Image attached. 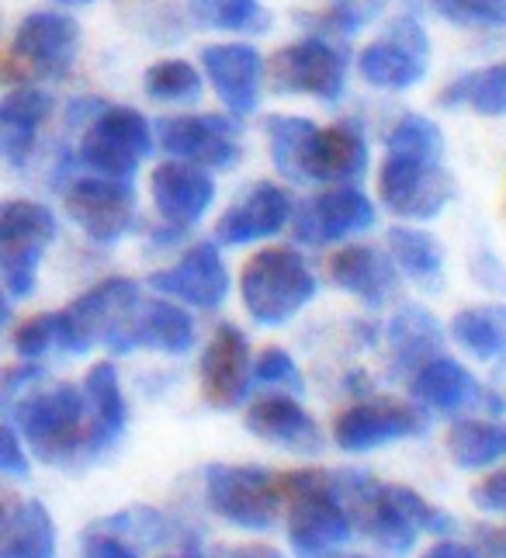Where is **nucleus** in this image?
Listing matches in <instances>:
<instances>
[{
  "mask_svg": "<svg viewBox=\"0 0 506 558\" xmlns=\"http://www.w3.org/2000/svg\"><path fill=\"white\" fill-rule=\"evenodd\" d=\"M81 389L87 399V458H97L119 445L129 427V402L115 361H97Z\"/></svg>",
  "mask_w": 506,
  "mask_h": 558,
  "instance_id": "27",
  "label": "nucleus"
},
{
  "mask_svg": "<svg viewBox=\"0 0 506 558\" xmlns=\"http://www.w3.org/2000/svg\"><path fill=\"white\" fill-rule=\"evenodd\" d=\"M426 430V413L417 402H402V399H385L372 396L361 399L354 407H347L334 416V445L350 454H368L378 451L385 445H396L406 437H420Z\"/></svg>",
  "mask_w": 506,
  "mask_h": 558,
  "instance_id": "12",
  "label": "nucleus"
},
{
  "mask_svg": "<svg viewBox=\"0 0 506 558\" xmlns=\"http://www.w3.org/2000/svg\"><path fill=\"white\" fill-rule=\"evenodd\" d=\"M320 281L291 246H264L240 271V302L257 326H285L316 299Z\"/></svg>",
  "mask_w": 506,
  "mask_h": 558,
  "instance_id": "4",
  "label": "nucleus"
},
{
  "mask_svg": "<svg viewBox=\"0 0 506 558\" xmlns=\"http://www.w3.org/2000/svg\"><path fill=\"white\" fill-rule=\"evenodd\" d=\"M188 17L208 32H267L270 25L261 0H188Z\"/></svg>",
  "mask_w": 506,
  "mask_h": 558,
  "instance_id": "37",
  "label": "nucleus"
},
{
  "mask_svg": "<svg viewBox=\"0 0 506 558\" xmlns=\"http://www.w3.org/2000/svg\"><path fill=\"white\" fill-rule=\"evenodd\" d=\"M472 504L485 513H506V469H496L472 486Z\"/></svg>",
  "mask_w": 506,
  "mask_h": 558,
  "instance_id": "47",
  "label": "nucleus"
},
{
  "mask_svg": "<svg viewBox=\"0 0 506 558\" xmlns=\"http://www.w3.org/2000/svg\"><path fill=\"white\" fill-rule=\"evenodd\" d=\"M475 275H479V284L485 288H496V292H506V271H503V264L493 257V254H482L475 257Z\"/></svg>",
  "mask_w": 506,
  "mask_h": 558,
  "instance_id": "48",
  "label": "nucleus"
},
{
  "mask_svg": "<svg viewBox=\"0 0 506 558\" xmlns=\"http://www.w3.org/2000/svg\"><path fill=\"white\" fill-rule=\"evenodd\" d=\"M264 129H267L270 160H275L278 174L302 184V157H305V146L316 136L320 125L309 119H299V114H270Z\"/></svg>",
  "mask_w": 506,
  "mask_h": 558,
  "instance_id": "36",
  "label": "nucleus"
},
{
  "mask_svg": "<svg viewBox=\"0 0 506 558\" xmlns=\"http://www.w3.org/2000/svg\"><path fill=\"white\" fill-rule=\"evenodd\" d=\"M25 448L46 465L73 469L87 461V399L81 385L28 392L11 410Z\"/></svg>",
  "mask_w": 506,
  "mask_h": 558,
  "instance_id": "3",
  "label": "nucleus"
},
{
  "mask_svg": "<svg viewBox=\"0 0 506 558\" xmlns=\"http://www.w3.org/2000/svg\"><path fill=\"white\" fill-rule=\"evenodd\" d=\"M149 195L167 226L191 229L205 219V211L212 208V202H216V181H212L208 170L194 167V163L167 160L153 170Z\"/></svg>",
  "mask_w": 506,
  "mask_h": 558,
  "instance_id": "23",
  "label": "nucleus"
},
{
  "mask_svg": "<svg viewBox=\"0 0 506 558\" xmlns=\"http://www.w3.org/2000/svg\"><path fill=\"white\" fill-rule=\"evenodd\" d=\"M291 195L281 184L257 181L243 191V198L237 205H229L219 222H216V240L226 246H246L278 236L281 229L291 222Z\"/></svg>",
  "mask_w": 506,
  "mask_h": 558,
  "instance_id": "22",
  "label": "nucleus"
},
{
  "mask_svg": "<svg viewBox=\"0 0 506 558\" xmlns=\"http://www.w3.org/2000/svg\"><path fill=\"white\" fill-rule=\"evenodd\" d=\"M60 537H56L52 513L38 499H14L11 524L0 537V558H56Z\"/></svg>",
  "mask_w": 506,
  "mask_h": 558,
  "instance_id": "31",
  "label": "nucleus"
},
{
  "mask_svg": "<svg viewBox=\"0 0 506 558\" xmlns=\"http://www.w3.org/2000/svg\"><path fill=\"white\" fill-rule=\"evenodd\" d=\"M378 211L372 198L358 191L354 184H334L302 202L291 211V236L302 246H329V243H344L358 233H368L375 226Z\"/></svg>",
  "mask_w": 506,
  "mask_h": 558,
  "instance_id": "13",
  "label": "nucleus"
},
{
  "mask_svg": "<svg viewBox=\"0 0 506 558\" xmlns=\"http://www.w3.org/2000/svg\"><path fill=\"white\" fill-rule=\"evenodd\" d=\"M447 458L465 472H482L506 454V427L485 416H461L444 437Z\"/></svg>",
  "mask_w": 506,
  "mask_h": 558,
  "instance_id": "32",
  "label": "nucleus"
},
{
  "mask_svg": "<svg viewBox=\"0 0 506 558\" xmlns=\"http://www.w3.org/2000/svg\"><path fill=\"white\" fill-rule=\"evenodd\" d=\"M67 216L84 229L87 240L111 246L135 226V191L129 181L81 178L63 195Z\"/></svg>",
  "mask_w": 506,
  "mask_h": 558,
  "instance_id": "19",
  "label": "nucleus"
},
{
  "mask_svg": "<svg viewBox=\"0 0 506 558\" xmlns=\"http://www.w3.org/2000/svg\"><path fill=\"white\" fill-rule=\"evenodd\" d=\"M202 399L212 410H237L253 396V351L240 326L222 323L198 361Z\"/></svg>",
  "mask_w": 506,
  "mask_h": 558,
  "instance_id": "17",
  "label": "nucleus"
},
{
  "mask_svg": "<svg viewBox=\"0 0 506 558\" xmlns=\"http://www.w3.org/2000/svg\"><path fill=\"white\" fill-rule=\"evenodd\" d=\"M431 66V38L417 17H396L378 43L364 46L358 56V73L378 90H410Z\"/></svg>",
  "mask_w": 506,
  "mask_h": 558,
  "instance_id": "14",
  "label": "nucleus"
},
{
  "mask_svg": "<svg viewBox=\"0 0 506 558\" xmlns=\"http://www.w3.org/2000/svg\"><path fill=\"white\" fill-rule=\"evenodd\" d=\"M368 170V140L358 122L316 129L302 157V184H354Z\"/></svg>",
  "mask_w": 506,
  "mask_h": 558,
  "instance_id": "25",
  "label": "nucleus"
},
{
  "mask_svg": "<svg viewBox=\"0 0 506 558\" xmlns=\"http://www.w3.org/2000/svg\"><path fill=\"white\" fill-rule=\"evenodd\" d=\"M8 323H11V302H8L4 292H0V330H4Z\"/></svg>",
  "mask_w": 506,
  "mask_h": 558,
  "instance_id": "54",
  "label": "nucleus"
},
{
  "mask_svg": "<svg viewBox=\"0 0 506 558\" xmlns=\"http://www.w3.org/2000/svg\"><path fill=\"white\" fill-rule=\"evenodd\" d=\"M157 140L173 160L202 170H232L240 160V125L232 114H173L157 125Z\"/></svg>",
  "mask_w": 506,
  "mask_h": 558,
  "instance_id": "16",
  "label": "nucleus"
},
{
  "mask_svg": "<svg viewBox=\"0 0 506 558\" xmlns=\"http://www.w3.org/2000/svg\"><path fill=\"white\" fill-rule=\"evenodd\" d=\"M160 558H212V555H205V551L198 548V542H188V545H181L178 551L160 555Z\"/></svg>",
  "mask_w": 506,
  "mask_h": 558,
  "instance_id": "52",
  "label": "nucleus"
},
{
  "mask_svg": "<svg viewBox=\"0 0 506 558\" xmlns=\"http://www.w3.org/2000/svg\"><path fill=\"white\" fill-rule=\"evenodd\" d=\"M479 558H506V531H496V527H482L475 534V545Z\"/></svg>",
  "mask_w": 506,
  "mask_h": 558,
  "instance_id": "49",
  "label": "nucleus"
},
{
  "mask_svg": "<svg viewBox=\"0 0 506 558\" xmlns=\"http://www.w3.org/2000/svg\"><path fill=\"white\" fill-rule=\"evenodd\" d=\"M135 305H140V284L132 278L115 275L97 281L63 313H56V348L63 354H87L97 343H108L135 313Z\"/></svg>",
  "mask_w": 506,
  "mask_h": 558,
  "instance_id": "5",
  "label": "nucleus"
},
{
  "mask_svg": "<svg viewBox=\"0 0 506 558\" xmlns=\"http://www.w3.org/2000/svg\"><path fill=\"white\" fill-rule=\"evenodd\" d=\"M202 70L208 76L212 90L222 101L226 114L246 119L261 105V81L264 60L261 52L246 43H219L202 49Z\"/></svg>",
  "mask_w": 506,
  "mask_h": 558,
  "instance_id": "21",
  "label": "nucleus"
},
{
  "mask_svg": "<svg viewBox=\"0 0 506 558\" xmlns=\"http://www.w3.org/2000/svg\"><path fill=\"white\" fill-rule=\"evenodd\" d=\"M52 114V98L35 84L14 87L0 101V132H4V149L14 163H25L28 149L35 143V132Z\"/></svg>",
  "mask_w": 506,
  "mask_h": 558,
  "instance_id": "29",
  "label": "nucleus"
},
{
  "mask_svg": "<svg viewBox=\"0 0 506 558\" xmlns=\"http://www.w3.org/2000/svg\"><path fill=\"white\" fill-rule=\"evenodd\" d=\"M285 531L296 558H337L354 524L329 469H291L278 475Z\"/></svg>",
  "mask_w": 506,
  "mask_h": 558,
  "instance_id": "2",
  "label": "nucleus"
},
{
  "mask_svg": "<svg viewBox=\"0 0 506 558\" xmlns=\"http://www.w3.org/2000/svg\"><path fill=\"white\" fill-rule=\"evenodd\" d=\"M11 513H14V496H0V537H4L11 524Z\"/></svg>",
  "mask_w": 506,
  "mask_h": 558,
  "instance_id": "53",
  "label": "nucleus"
},
{
  "mask_svg": "<svg viewBox=\"0 0 506 558\" xmlns=\"http://www.w3.org/2000/svg\"><path fill=\"white\" fill-rule=\"evenodd\" d=\"M205 496L226 524L264 534L281 517V486L278 475L264 465H208Z\"/></svg>",
  "mask_w": 506,
  "mask_h": 558,
  "instance_id": "6",
  "label": "nucleus"
},
{
  "mask_svg": "<svg viewBox=\"0 0 506 558\" xmlns=\"http://www.w3.org/2000/svg\"><path fill=\"white\" fill-rule=\"evenodd\" d=\"M43 375L46 372L38 361H17V364H11V368L0 372V410L11 413L17 402L32 392V385L43 381Z\"/></svg>",
  "mask_w": 506,
  "mask_h": 558,
  "instance_id": "44",
  "label": "nucleus"
},
{
  "mask_svg": "<svg viewBox=\"0 0 506 558\" xmlns=\"http://www.w3.org/2000/svg\"><path fill=\"white\" fill-rule=\"evenodd\" d=\"M143 87L160 105H194L202 98L205 81L188 60H160L146 70Z\"/></svg>",
  "mask_w": 506,
  "mask_h": 558,
  "instance_id": "38",
  "label": "nucleus"
},
{
  "mask_svg": "<svg viewBox=\"0 0 506 558\" xmlns=\"http://www.w3.org/2000/svg\"><path fill=\"white\" fill-rule=\"evenodd\" d=\"M56 240V216L43 202L14 198L0 205V278L11 299L35 292L38 264Z\"/></svg>",
  "mask_w": 506,
  "mask_h": 558,
  "instance_id": "7",
  "label": "nucleus"
},
{
  "mask_svg": "<svg viewBox=\"0 0 506 558\" xmlns=\"http://www.w3.org/2000/svg\"><path fill=\"white\" fill-rule=\"evenodd\" d=\"M441 326L431 313L420 310V305H402L388 323V348H393L396 361L393 368L410 378L413 368H420L426 357L441 354Z\"/></svg>",
  "mask_w": 506,
  "mask_h": 558,
  "instance_id": "30",
  "label": "nucleus"
},
{
  "mask_svg": "<svg viewBox=\"0 0 506 558\" xmlns=\"http://www.w3.org/2000/svg\"><path fill=\"white\" fill-rule=\"evenodd\" d=\"M420 558H479V551L465 542H455V537H441V542L426 548Z\"/></svg>",
  "mask_w": 506,
  "mask_h": 558,
  "instance_id": "50",
  "label": "nucleus"
},
{
  "mask_svg": "<svg viewBox=\"0 0 506 558\" xmlns=\"http://www.w3.org/2000/svg\"><path fill=\"white\" fill-rule=\"evenodd\" d=\"M0 475H11V478H25L28 475L25 440L14 427H8V423H0Z\"/></svg>",
  "mask_w": 506,
  "mask_h": 558,
  "instance_id": "45",
  "label": "nucleus"
},
{
  "mask_svg": "<svg viewBox=\"0 0 506 558\" xmlns=\"http://www.w3.org/2000/svg\"><path fill=\"white\" fill-rule=\"evenodd\" d=\"M382 8H385V0H334V4L316 11V14H299V22L313 28L320 38L354 35L368 22H375V17L382 14Z\"/></svg>",
  "mask_w": 506,
  "mask_h": 558,
  "instance_id": "40",
  "label": "nucleus"
},
{
  "mask_svg": "<svg viewBox=\"0 0 506 558\" xmlns=\"http://www.w3.org/2000/svg\"><path fill=\"white\" fill-rule=\"evenodd\" d=\"M60 4H94V0H60Z\"/></svg>",
  "mask_w": 506,
  "mask_h": 558,
  "instance_id": "55",
  "label": "nucleus"
},
{
  "mask_svg": "<svg viewBox=\"0 0 506 558\" xmlns=\"http://www.w3.org/2000/svg\"><path fill=\"white\" fill-rule=\"evenodd\" d=\"M222 558H288V555H281L275 545H237V548H229Z\"/></svg>",
  "mask_w": 506,
  "mask_h": 558,
  "instance_id": "51",
  "label": "nucleus"
},
{
  "mask_svg": "<svg viewBox=\"0 0 506 558\" xmlns=\"http://www.w3.org/2000/svg\"><path fill=\"white\" fill-rule=\"evenodd\" d=\"M437 105L447 111L472 108L475 114H485V119H503L506 114V63H493L485 70L458 76V81H451L437 94Z\"/></svg>",
  "mask_w": 506,
  "mask_h": 558,
  "instance_id": "35",
  "label": "nucleus"
},
{
  "mask_svg": "<svg viewBox=\"0 0 506 558\" xmlns=\"http://www.w3.org/2000/svg\"><path fill=\"white\" fill-rule=\"evenodd\" d=\"M337 558H375V555H337Z\"/></svg>",
  "mask_w": 506,
  "mask_h": 558,
  "instance_id": "56",
  "label": "nucleus"
},
{
  "mask_svg": "<svg viewBox=\"0 0 506 558\" xmlns=\"http://www.w3.org/2000/svg\"><path fill=\"white\" fill-rule=\"evenodd\" d=\"M198 340V326H194L191 313L181 302L157 299V302H140L135 313L125 319V326L108 340L111 354H132L140 348L160 351V354H188Z\"/></svg>",
  "mask_w": 506,
  "mask_h": 558,
  "instance_id": "20",
  "label": "nucleus"
},
{
  "mask_svg": "<svg viewBox=\"0 0 506 558\" xmlns=\"http://www.w3.org/2000/svg\"><path fill=\"white\" fill-rule=\"evenodd\" d=\"M81 49V25L60 11L28 14L11 46V73L17 81H60Z\"/></svg>",
  "mask_w": 506,
  "mask_h": 558,
  "instance_id": "11",
  "label": "nucleus"
},
{
  "mask_svg": "<svg viewBox=\"0 0 506 558\" xmlns=\"http://www.w3.org/2000/svg\"><path fill=\"white\" fill-rule=\"evenodd\" d=\"M246 430L253 437L267 440V445L296 451V454H320L323 430L320 423L309 416V410L291 392H267L253 399L246 407Z\"/></svg>",
  "mask_w": 506,
  "mask_h": 558,
  "instance_id": "24",
  "label": "nucleus"
},
{
  "mask_svg": "<svg viewBox=\"0 0 506 558\" xmlns=\"http://www.w3.org/2000/svg\"><path fill=\"white\" fill-rule=\"evenodd\" d=\"M149 153H153V129L143 119V111L115 105V108H101L91 119L76 157L97 178L132 181V174L140 170V163Z\"/></svg>",
  "mask_w": 506,
  "mask_h": 558,
  "instance_id": "8",
  "label": "nucleus"
},
{
  "mask_svg": "<svg viewBox=\"0 0 506 558\" xmlns=\"http://www.w3.org/2000/svg\"><path fill=\"white\" fill-rule=\"evenodd\" d=\"M326 275L334 278V284L344 288L347 295L361 299L364 305H372V310H382V305L396 295V284H399V271L393 257L368 243H344L340 250H334L326 260Z\"/></svg>",
  "mask_w": 506,
  "mask_h": 558,
  "instance_id": "26",
  "label": "nucleus"
},
{
  "mask_svg": "<svg viewBox=\"0 0 506 558\" xmlns=\"http://www.w3.org/2000/svg\"><path fill=\"white\" fill-rule=\"evenodd\" d=\"M267 73L278 94H305L326 105H337L347 94V56L320 35L278 49Z\"/></svg>",
  "mask_w": 506,
  "mask_h": 558,
  "instance_id": "10",
  "label": "nucleus"
},
{
  "mask_svg": "<svg viewBox=\"0 0 506 558\" xmlns=\"http://www.w3.org/2000/svg\"><path fill=\"white\" fill-rule=\"evenodd\" d=\"M385 153H399V157H417V160H441L444 136L431 119H423V114H402V119L388 129Z\"/></svg>",
  "mask_w": 506,
  "mask_h": 558,
  "instance_id": "39",
  "label": "nucleus"
},
{
  "mask_svg": "<svg viewBox=\"0 0 506 558\" xmlns=\"http://www.w3.org/2000/svg\"><path fill=\"white\" fill-rule=\"evenodd\" d=\"M149 288L170 302L191 305V310L216 313L229 299V267L222 260V250L216 243H194L184 250L178 264L149 275Z\"/></svg>",
  "mask_w": 506,
  "mask_h": 558,
  "instance_id": "18",
  "label": "nucleus"
},
{
  "mask_svg": "<svg viewBox=\"0 0 506 558\" xmlns=\"http://www.w3.org/2000/svg\"><path fill=\"white\" fill-rule=\"evenodd\" d=\"M378 198L399 219L426 222L441 216L455 198V181L441 167V160H417L385 153L378 167Z\"/></svg>",
  "mask_w": 506,
  "mask_h": 558,
  "instance_id": "9",
  "label": "nucleus"
},
{
  "mask_svg": "<svg viewBox=\"0 0 506 558\" xmlns=\"http://www.w3.org/2000/svg\"><path fill=\"white\" fill-rule=\"evenodd\" d=\"M337 475L340 499L350 513V524L364 534L382 555H410L420 534H451L455 517L423 499L417 489L399 483H378L361 469H344Z\"/></svg>",
  "mask_w": 506,
  "mask_h": 558,
  "instance_id": "1",
  "label": "nucleus"
},
{
  "mask_svg": "<svg viewBox=\"0 0 506 558\" xmlns=\"http://www.w3.org/2000/svg\"><path fill=\"white\" fill-rule=\"evenodd\" d=\"M81 558H140L132 545H125L122 537H115L108 531H97L91 527L84 534V548H81Z\"/></svg>",
  "mask_w": 506,
  "mask_h": 558,
  "instance_id": "46",
  "label": "nucleus"
},
{
  "mask_svg": "<svg viewBox=\"0 0 506 558\" xmlns=\"http://www.w3.org/2000/svg\"><path fill=\"white\" fill-rule=\"evenodd\" d=\"M385 243H388V257H393L402 278H410L417 288H426V292H437L444 284V250L426 229L393 226Z\"/></svg>",
  "mask_w": 506,
  "mask_h": 558,
  "instance_id": "28",
  "label": "nucleus"
},
{
  "mask_svg": "<svg viewBox=\"0 0 506 558\" xmlns=\"http://www.w3.org/2000/svg\"><path fill=\"white\" fill-rule=\"evenodd\" d=\"M426 8L465 28H506V0H426Z\"/></svg>",
  "mask_w": 506,
  "mask_h": 558,
  "instance_id": "41",
  "label": "nucleus"
},
{
  "mask_svg": "<svg viewBox=\"0 0 506 558\" xmlns=\"http://www.w3.org/2000/svg\"><path fill=\"white\" fill-rule=\"evenodd\" d=\"M97 531H108L115 537H122L125 545H132L135 551L140 548H164V545H188L198 542L191 531H184L181 524H173L170 517L157 507H125L119 513L105 517L101 524H94Z\"/></svg>",
  "mask_w": 506,
  "mask_h": 558,
  "instance_id": "34",
  "label": "nucleus"
},
{
  "mask_svg": "<svg viewBox=\"0 0 506 558\" xmlns=\"http://www.w3.org/2000/svg\"><path fill=\"white\" fill-rule=\"evenodd\" d=\"M455 343L482 364H496L506 357V302L472 305L451 319Z\"/></svg>",
  "mask_w": 506,
  "mask_h": 558,
  "instance_id": "33",
  "label": "nucleus"
},
{
  "mask_svg": "<svg viewBox=\"0 0 506 558\" xmlns=\"http://www.w3.org/2000/svg\"><path fill=\"white\" fill-rule=\"evenodd\" d=\"M410 396L423 413H444V416H458V413H503V399L479 385V378L465 368L461 361L434 354L426 357L420 368L410 375Z\"/></svg>",
  "mask_w": 506,
  "mask_h": 558,
  "instance_id": "15",
  "label": "nucleus"
},
{
  "mask_svg": "<svg viewBox=\"0 0 506 558\" xmlns=\"http://www.w3.org/2000/svg\"><path fill=\"white\" fill-rule=\"evenodd\" d=\"M56 348V313H35L14 330V354L22 361H43Z\"/></svg>",
  "mask_w": 506,
  "mask_h": 558,
  "instance_id": "43",
  "label": "nucleus"
},
{
  "mask_svg": "<svg viewBox=\"0 0 506 558\" xmlns=\"http://www.w3.org/2000/svg\"><path fill=\"white\" fill-rule=\"evenodd\" d=\"M253 381L261 385H270V389H281V392H302V372L296 357H291L288 351L281 348H264L261 354H253Z\"/></svg>",
  "mask_w": 506,
  "mask_h": 558,
  "instance_id": "42",
  "label": "nucleus"
}]
</instances>
